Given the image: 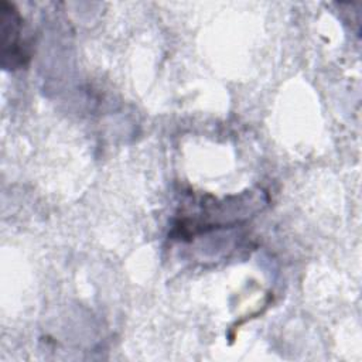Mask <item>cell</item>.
<instances>
[{"mask_svg":"<svg viewBox=\"0 0 362 362\" xmlns=\"http://www.w3.org/2000/svg\"><path fill=\"white\" fill-rule=\"evenodd\" d=\"M1 58L6 69L23 66L28 59V42L23 37V18L13 4L1 1Z\"/></svg>","mask_w":362,"mask_h":362,"instance_id":"cell-1","label":"cell"}]
</instances>
